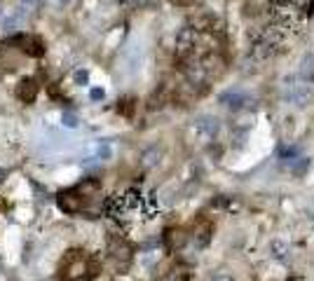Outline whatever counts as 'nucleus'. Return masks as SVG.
<instances>
[{"label": "nucleus", "instance_id": "nucleus-10", "mask_svg": "<svg viewBox=\"0 0 314 281\" xmlns=\"http://www.w3.org/2000/svg\"><path fill=\"white\" fill-rule=\"evenodd\" d=\"M218 119H214V117H202V119H197V129H202L204 134H209V136H214L218 131Z\"/></svg>", "mask_w": 314, "mask_h": 281}, {"label": "nucleus", "instance_id": "nucleus-3", "mask_svg": "<svg viewBox=\"0 0 314 281\" xmlns=\"http://www.w3.org/2000/svg\"><path fill=\"white\" fill-rule=\"evenodd\" d=\"M10 45H17L26 56H33V59H40L45 54V43L43 38L38 35H26V33H19L10 40Z\"/></svg>", "mask_w": 314, "mask_h": 281}, {"label": "nucleus", "instance_id": "nucleus-18", "mask_svg": "<svg viewBox=\"0 0 314 281\" xmlns=\"http://www.w3.org/2000/svg\"><path fill=\"white\" fill-rule=\"evenodd\" d=\"M120 2H122V5H127V7H131V5H136L139 0H120Z\"/></svg>", "mask_w": 314, "mask_h": 281}, {"label": "nucleus", "instance_id": "nucleus-15", "mask_svg": "<svg viewBox=\"0 0 314 281\" xmlns=\"http://www.w3.org/2000/svg\"><path fill=\"white\" fill-rule=\"evenodd\" d=\"M75 80H77V82H82V85H85V82H87V73H85V70H82V73H77Z\"/></svg>", "mask_w": 314, "mask_h": 281}, {"label": "nucleus", "instance_id": "nucleus-19", "mask_svg": "<svg viewBox=\"0 0 314 281\" xmlns=\"http://www.w3.org/2000/svg\"><path fill=\"white\" fill-rule=\"evenodd\" d=\"M307 12H310V14H314V0H310V10H307Z\"/></svg>", "mask_w": 314, "mask_h": 281}, {"label": "nucleus", "instance_id": "nucleus-1", "mask_svg": "<svg viewBox=\"0 0 314 281\" xmlns=\"http://www.w3.org/2000/svg\"><path fill=\"white\" fill-rule=\"evenodd\" d=\"M98 202V183L97 181H82V183L73 185L64 190L61 195L56 197V204L64 213H71V216H77L82 211H89L94 209V204Z\"/></svg>", "mask_w": 314, "mask_h": 281}, {"label": "nucleus", "instance_id": "nucleus-16", "mask_svg": "<svg viewBox=\"0 0 314 281\" xmlns=\"http://www.w3.org/2000/svg\"><path fill=\"white\" fill-rule=\"evenodd\" d=\"M66 124H68V127H75V117H73V115H66Z\"/></svg>", "mask_w": 314, "mask_h": 281}, {"label": "nucleus", "instance_id": "nucleus-9", "mask_svg": "<svg viewBox=\"0 0 314 281\" xmlns=\"http://www.w3.org/2000/svg\"><path fill=\"white\" fill-rule=\"evenodd\" d=\"M300 77L307 82L314 80V54H305V59L300 61Z\"/></svg>", "mask_w": 314, "mask_h": 281}, {"label": "nucleus", "instance_id": "nucleus-2", "mask_svg": "<svg viewBox=\"0 0 314 281\" xmlns=\"http://www.w3.org/2000/svg\"><path fill=\"white\" fill-rule=\"evenodd\" d=\"M94 274H97V265L92 258H87L85 251L73 249L61 260V279L64 281H82Z\"/></svg>", "mask_w": 314, "mask_h": 281}, {"label": "nucleus", "instance_id": "nucleus-8", "mask_svg": "<svg viewBox=\"0 0 314 281\" xmlns=\"http://www.w3.org/2000/svg\"><path fill=\"white\" fill-rule=\"evenodd\" d=\"M211 230H214V227H211V223H206V220L197 225V232H195L197 246H206V244L211 241Z\"/></svg>", "mask_w": 314, "mask_h": 281}, {"label": "nucleus", "instance_id": "nucleus-6", "mask_svg": "<svg viewBox=\"0 0 314 281\" xmlns=\"http://www.w3.org/2000/svg\"><path fill=\"white\" fill-rule=\"evenodd\" d=\"M284 96H286V101H291V103H295V106H305V101L310 98V87L300 85V82L289 85L286 87V92H284Z\"/></svg>", "mask_w": 314, "mask_h": 281}, {"label": "nucleus", "instance_id": "nucleus-5", "mask_svg": "<svg viewBox=\"0 0 314 281\" xmlns=\"http://www.w3.org/2000/svg\"><path fill=\"white\" fill-rule=\"evenodd\" d=\"M185 241H188V234H185L181 227H171V230L164 232V246H167V251H171V253L183 249Z\"/></svg>", "mask_w": 314, "mask_h": 281}, {"label": "nucleus", "instance_id": "nucleus-13", "mask_svg": "<svg viewBox=\"0 0 314 281\" xmlns=\"http://www.w3.org/2000/svg\"><path fill=\"white\" fill-rule=\"evenodd\" d=\"M22 5L26 10H38L40 7V0H22Z\"/></svg>", "mask_w": 314, "mask_h": 281}, {"label": "nucleus", "instance_id": "nucleus-17", "mask_svg": "<svg viewBox=\"0 0 314 281\" xmlns=\"http://www.w3.org/2000/svg\"><path fill=\"white\" fill-rule=\"evenodd\" d=\"M214 281H232L230 277H225V274H218V277H214Z\"/></svg>", "mask_w": 314, "mask_h": 281}, {"label": "nucleus", "instance_id": "nucleus-12", "mask_svg": "<svg viewBox=\"0 0 314 281\" xmlns=\"http://www.w3.org/2000/svg\"><path fill=\"white\" fill-rule=\"evenodd\" d=\"M272 251H277L274 256H277V258H279V260H284V258H286V253H284V251H286V246H284V244H274V246H272Z\"/></svg>", "mask_w": 314, "mask_h": 281}, {"label": "nucleus", "instance_id": "nucleus-7", "mask_svg": "<svg viewBox=\"0 0 314 281\" xmlns=\"http://www.w3.org/2000/svg\"><path fill=\"white\" fill-rule=\"evenodd\" d=\"M225 108H232V110H239L244 108L246 103H249V96L244 94V92H237V89H230V92H225V94H220V98H218Z\"/></svg>", "mask_w": 314, "mask_h": 281}, {"label": "nucleus", "instance_id": "nucleus-11", "mask_svg": "<svg viewBox=\"0 0 314 281\" xmlns=\"http://www.w3.org/2000/svg\"><path fill=\"white\" fill-rule=\"evenodd\" d=\"M307 166H310V160H307V157H298V160L291 164V171L295 173V176H303Z\"/></svg>", "mask_w": 314, "mask_h": 281}, {"label": "nucleus", "instance_id": "nucleus-4", "mask_svg": "<svg viewBox=\"0 0 314 281\" xmlns=\"http://www.w3.org/2000/svg\"><path fill=\"white\" fill-rule=\"evenodd\" d=\"M38 92H40V87H38V82L33 77H24L22 82L17 85V98L22 103H33L35 96H38Z\"/></svg>", "mask_w": 314, "mask_h": 281}, {"label": "nucleus", "instance_id": "nucleus-14", "mask_svg": "<svg viewBox=\"0 0 314 281\" xmlns=\"http://www.w3.org/2000/svg\"><path fill=\"white\" fill-rule=\"evenodd\" d=\"M92 98H94V101L103 98V89H92Z\"/></svg>", "mask_w": 314, "mask_h": 281}]
</instances>
